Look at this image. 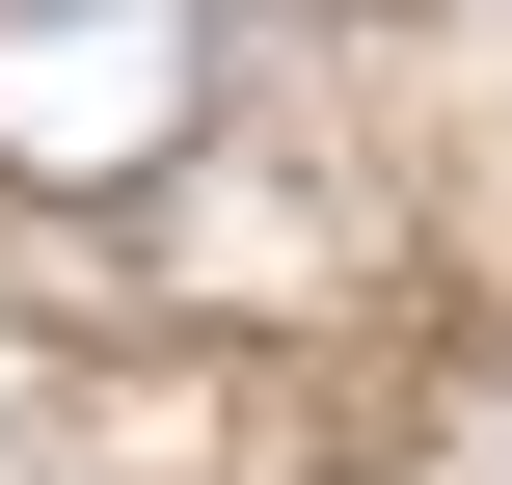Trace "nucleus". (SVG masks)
<instances>
[{"mask_svg": "<svg viewBox=\"0 0 512 485\" xmlns=\"http://www.w3.org/2000/svg\"><path fill=\"white\" fill-rule=\"evenodd\" d=\"M216 135V0H0V189L108 216Z\"/></svg>", "mask_w": 512, "mask_h": 485, "instance_id": "obj_1", "label": "nucleus"}]
</instances>
